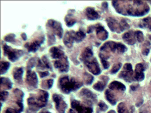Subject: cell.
<instances>
[{
	"label": "cell",
	"mask_w": 151,
	"mask_h": 113,
	"mask_svg": "<svg viewBox=\"0 0 151 113\" xmlns=\"http://www.w3.org/2000/svg\"></svg>",
	"instance_id": "52"
},
{
	"label": "cell",
	"mask_w": 151,
	"mask_h": 113,
	"mask_svg": "<svg viewBox=\"0 0 151 113\" xmlns=\"http://www.w3.org/2000/svg\"><path fill=\"white\" fill-rule=\"evenodd\" d=\"M139 26L140 28H147L151 31V17H147L141 20Z\"/></svg>",
	"instance_id": "24"
},
{
	"label": "cell",
	"mask_w": 151,
	"mask_h": 113,
	"mask_svg": "<svg viewBox=\"0 0 151 113\" xmlns=\"http://www.w3.org/2000/svg\"><path fill=\"white\" fill-rule=\"evenodd\" d=\"M65 21L66 23L67 26L68 27H71L73 26L76 23V19L71 18L70 16L68 15L65 18Z\"/></svg>",
	"instance_id": "33"
},
{
	"label": "cell",
	"mask_w": 151,
	"mask_h": 113,
	"mask_svg": "<svg viewBox=\"0 0 151 113\" xmlns=\"http://www.w3.org/2000/svg\"><path fill=\"white\" fill-rule=\"evenodd\" d=\"M151 49V44L148 41H146L143 45V49H142V53L145 55L147 56L150 52V50Z\"/></svg>",
	"instance_id": "32"
},
{
	"label": "cell",
	"mask_w": 151,
	"mask_h": 113,
	"mask_svg": "<svg viewBox=\"0 0 151 113\" xmlns=\"http://www.w3.org/2000/svg\"><path fill=\"white\" fill-rule=\"evenodd\" d=\"M15 35L13 34H9L7 36H6L4 38L5 40L7 42H13L15 40Z\"/></svg>",
	"instance_id": "39"
},
{
	"label": "cell",
	"mask_w": 151,
	"mask_h": 113,
	"mask_svg": "<svg viewBox=\"0 0 151 113\" xmlns=\"http://www.w3.org/2000/svg\"><path fill=\"white\" fill-rule=\"evenodd\" d=\"M83 79H84L85 83L87 85L91 84L93 80V76H92L91 74H89L87 72L84 73Z\"/></svg>",
	"instance_id": "31"
},
{
	"label": "cell",
	"mask_w": 151,
	"mask_h": 113,
	"mask_svg": "<svg viewBox=\"0 0 151 113\" xmlns=\"http://www.w3.org/2000/svg\"><path fill=\"white\" fill-rule=\"evenodd\" d=\"M49 52L50 53L51 56L54 59H58L59 60L67 57L65 56L63 51L58 47L52 48L49 50Z\"/></svg>",
	"instance_id": "18"
},
{
	"label": "cell",
	"mask_w": 151,
	"mask_h": 113,
	"mask_svg": "<svg viewBox=\"0 0 151 113\" xmlns=\"http://www.w3.org/2000/svg\"><path fill=\"white\" fill-rule=\"evenodd\" d=\"M108 113H116V112L114 110H110L108 112Z\"/></svg>",
	"instance_id": "48"
},
{
	"label": "cell",
	"mask_w": 151,
	"mask_h": 113,
	"mask_svg": "<svg viewBox=\"0 0 151 113\" xmlns=\"http://www.w3.org/2000/svg\"><path fill=\"white\" fill-rule=\"evenodd\" d=\"M106 21L110 30L117 33H121L130 27L129 24L124 19L117 20L114 18L109 17L107 18Z\"/></svg>",
	"instance_id": "4"
},
{
	"label": "cell",
	"mask_w": 151,
	"mask_h": 113,
	"mask_svg": "<svg viewBox=\"0 0 151 113\" xmlns=\"http://www.w3.org/2000/svg\"><path fill=\"white\" fill-rule=\"evenodd\" d=\"M119 78L123 79L127 82L133 81V70L130 64H126L124 65L123 70L119 75Z\"/></svg>",
	"instance_id": "8"
},
{
	"label": "cell",
	"mask_w": 151,
	"mask_h": 113,
	"mask_svg": "<svg viewBox=\"0 0 151 113\" xmlns=\"http://www.w3.org/2000/svg\"><path fill=\"white\" fill-rule=\"evenodd\" d=\"M101 63L103 65L104 68L105 69H107L109 68V63L106 61V60H105V59H101Z\"/></svg>",
	"instance_id": "42"
},
{
	"label": "cell",
	"mask_w": 151,
	"mask_h": 113,
	"mask_svg": "<svg viewBox=\"0 0 151 113\" xmlns=\"http://www.w3.org/2000/svg\"><path fill=\"white\" fill-rule=\"evenodd\" d=\"M54 66L60 72H65L69 70V61L68 58L66 57L61 59L57 60L54 62Z\"/></svg>",
	"instance_id": "11"
},
{
	"label": "cell",
	"mask_w": 151,
	"mask_h": 113,
	"mask_svg": "<svg viewBox=\"0 0 151 113\" xmlns=\"http://www.w3.org/2000/svg\"><path fill=\"white\" fill-rule=\"evenodd\" d=\"M44 41V37H41L39 39L36 40L32 42L26 43L24 46L27 49L28 52H35Z\"/></svg>",
	"instance_id": "13"
},
{
	"label": "cell",
	"mask_w": 151,
	"mask_h": 113,
	"mask_svg": "<svg viewBox=\"0 0 151 113\" xmlns=\"http://www.w3.org/2000/svg\"><path fill=\"white\" fill-rule=\"evenodd\" d=\"M121 66H122V64H121V63L116 64L113 67V68L111 69V70L110 71L111 74H115V73H116L117 72H118V71L121 69Z\"/></svg>",
	"instance_id": "38"
},
{
	"label": "cell",
	"mask_w": 151,
	"mask_h": 113,
	"mask_svg": "<svg viewBox=\"0 0 151 113\" xmlns=\"http://www.w3.org/2000/svg\"><path fill=\"white\" fill-rule=\"evenodd\" d=\"M49 94L47 92L40 90L36 94H34L27 99L28 105L31 110L34 112L47 105Z\"/></svg>",
	"instance_id": "2"
},
{
	"label": "cell",
	"mask_w": 151,
	"mask_h": 113,
	"mask_svg": "<svg viewBox=\"0 0 151 113\" xmlns=\"http://www.w3.org/2000/svg\"><path fill=\"white\" fill-rule=\"evenodd\" d=\"M21 36H22V37L23 39L24 40H26V39H27V36H26V35L24 33L22 34Z\"/></svg>",
	"instance_id": "46"
},
{
	"label": "cell",
	"mask_w": 151,
	"mask_h": 113,
	"mask_svg": "<svg viewBox=\"0 0 151 113\" xmlns=\"http://www.w3.org/2000/svg\"><path fill=\"white\" fill-rule=\"evenodd\" d=\"M47 28H49L50 30L55 34L56 35L58 36L60 39L62 38L63 35V29H62L61 24L53 19L49 20L47 23Z\"/></svg>",
	"instance_id": "9"
},
{
	"label": "cell",
	"mask_w": 151,
	"mask_h": 113,
	"mask_svg": "<svg viewBox=\"0 0 151 113\" xmlns=\"http://www.w3.org/2000/svg\"><path fill=\"white\" fill-rule=\"evenodd\" d=\"M4 55L7 56L8 59L12 62H15L21 56L23 55V51L22 50L14 49L11 47L4 45L3 46Z\"/></svg>",
	"instance_id": "6"
},
{
	"label": "cell",
	"mask_w": 151,
	"mask_h": 113,
	"mask_svg": "<svg viewBox=\"0 0 151 113\" xmlns=\"http://www.w3.org/2000/svg\"><path fill=\"white\" fill-rule=\"evenodd\" d=\"M69 113H76L74 112V110H71V109H70V110H69Z\"/></svg>",
	"instance_id": "47"
},
{
	"label": "cell",
	"mask_w": 151,
	"mask_h": 113,
	"mask_svg": "<svg viewBox=\"0 0 151 113\" xmlns=\"http://www.w3.org/2000/svg\"><path fill=\"white\" fill-rule=\"evenodd\" d=\"M149 37H150V39L151 40V35L150 36H149Z\"/></svg>",
	"instance_id": "50"
},
{
	"label": "cell",
	"mask_w": 151,
	"mask_h": 113,
	"mask_svg": "<svg viewBox=\"0 0 151 113\" xmlns=\"http://www.w3.org/2000/svg\"><path fill=\"white\" fill-rule=\"evenodd\" d=\"M26 83L34 88H36L38 84V79L34 71L28 69L26 75Z\"/></svg>",
	"instance_id": "14"
},
{
	"label": "cell",
	"mask_w": 151,
	"mask_h": 113,
	"mask_svg": "<svg viewBox=\"0 0 151 113\" xmlns=\"http://www.w3.org/2000/svg\"><path fill=\"white\" fill-rule=\"evenodd\" d=\"M42 62L44 64V66H45L46 69H50L51 70H52V66H51L50 64H49V62L48 61V58L46 57V56H44L42 58Z\"/></svg>",
	"instance_id": "37"
},
{
	"label": "cell",
	"mask_w": 151,
	"mask_h": 113,
	"mask_svg": "<svg viewBox=\"0 0 151 113\" xmlns=\"http://www.w3.org/2000/svg\"><path fill=\"white\" fill-rule=\"evenodd\" d=\"M105 97L106 99L110 102L112 105H115L117 103V99L114 95L110 92L109 89L106 90L105 91Z\"/></svg>",
	"instance_id": "25"
},
{
	"label": "cell",
	"mask_w": 151,
	"mask_h": 113,
	"mask_svg": "<svg viewBox=\"0 0 151 113\" xmlns=\"http://www.w3.org/2000/svg\"><path fill=\"white\" fill-rule=\"evenodd\" d=\"M109 88L111 90H116L120 91H124L126 90V87L124 86V85L117 81L111 82L109 85Z\"/></svg>",
	"instance_id": "23"
},
{
	"label": "cell",
	"mask_w": 151,
	"mask_h": 113,
	"mask_svg": "<svg viewBox=\"0 0 151 113\" xmlns=\"http://www.w3.org/2000/svg\"><path fill=\"white\" fill-rule=\"evenodd\" d=\"M40 113H50V112H49L48 111H43V112H42Z\"/></svg>",
	"instance_id": "49"
},
{
	"label": "cell",
	"mask_w": 151,
	"mask_h": 113,
	"mask_svg": "<svg viewBox=\"0 0 151 113\" xmlns=\"http://www.w3.org/2000/svg\"><path fill=\"white\" fill-rule=\"evenodd\" d=\"M10 67V64L7 62H1V74H4L6 72L7 70Z\"/></svg>",
	"instance_id": "34"
},
{
	"label": "cell",
	"mask_w": 151,
	"mask_h": 113,
	"mask_svg": "<svg viewBox=\"0 0 151 113\" xmlns=\"http://www.w3.org/2000/svg\"><path fill=\"white\" fill-rule=\"evenodd\" d=\"M53 99L55 104V108L60 113H64L67 108V104L63 101L62 97L58 94H55L53 95Z\"/></svg>",
	"instance_id": "10"
},
{
	"label": "cell",
	"mask_w": 151,
	"mask_h": 113,
	"mask_svg": "<svg viewBox=\"0 0 151 113\" xmlns=\"http://www.w3.org/2000/svg\"><path fill=\"white\" fill-rule=\"evenodd\" d=\"M9 95L8 92H5V91H2L1 93V101H5L7 99V96Z\"/></svg>",
	"instance_id": "41"
},
{
	"label": "cell",
	"mask_w": 151,
	"mask_h": 113,
	"mask_svg": "<svg viewBox=\"0 0 151 113\" xmlns=\"http://www.w3.org/2000/svg\"><path fill=\"white\" fill-rule=\"evenodd\" d=\"M86 15L88 19L93 21L100 18V15L96 10L92 7H87L85 11Z\"/></svg>",
	"instance_id": "21"
},
{
	"label": "cell",
	"mask_w": 151,
	"mask_h": 113,
	"mask_svg": "<svg viewBox=\"0 0 151 113\" xmlns=\"http://www.w3.org/2000/svg\"><path fill=\"white\" fill-rule=\"evenodd\" d=\"M136 33H137V41L140 42H142L144 40V36L143 33L140 31H136Z\"/></svg>",
	"instance_id": "40"
},
{
	"label": "cell",
	"mask_w": 151,
	"mask_h": 113,
	"mask_svg": "<svg viewBox=\"0 0 151 113\" xmlns=\"http://www.w3.org/2000/svg\"></svg>",
	"instance_id": "51"
},
{
	"label": "cell",
	"mask_w": 151,
	"mask_h": 113,
	"mask_svg": "<svg viewBox=\"0 0 151 113\" xmlns=\"http://www.w3.org/2000/svg\"><path fill=\"white\" fill-rule=\"evenodd\" d=\"M23 109L20 108H12L9 107L5 110V113H20Z\"/></svg>",
	"instance_id": "36"
},
{
	"label": "cell",
	"mask_w": 151,
	"mask_h": 113,
	"mask_svg": "<svg viewBox=\"0 0 151 113\" xmlns=\"http://www.w3.org/2000/svg\"><path fill=\"white\" fill-rule=\"evenodd\" d=\"M71 106L76 109L78 113H92L93 112L92 108L83 105L79 101L76 100H73L71 102Z\"/></svg>",
	"instance_id": "12"
},
{
	"label": "cell",
	"mask_w": 151,
	"mask_h": 113,
	"mask_svg": "<svg viewBox=\"0 0 151 113\" xmlns=\"http://www.w3.org/2000/svg\"><path fill=\"white\" fill-rule=\"evenodd\" d=\"M117 12L125 15L139 16L147 14L150 7L143 1H113Z\"/></svg>",
	"instance_id": "1"
},
{
	"label": "cell",
	"mask_w": 151,
	"mask_h": 113,
	"mask_svg": "<svg viewBox=\"0 0 151 113\" xmlns=\"http://www.w3.org/2000/svg\"><path fill=\"white\" fill-rule=\"evenodd\" d=\"M108 106L103 102V101H101L99 102V105H98V109L97 111H99V112H105L108 109Z\"/></svg>",
	"instance_id": "35"
},
{
	"label": "cell",
	"mask_w": 151,
	"mask_h": 113,
	"mask_svg": "<svg viewBox=\"0 0 151 113\" xmlns=\"http://www.w3.org/2000/svg\"><path fill=\"white\" fill-rule=\"evenodd\" d=\"M127 50V48L124 44L120 42L108 41L105 43L100 48V51H111L113 52H117L118 53H123Z\"/></svg>",
	"instance_id": "5"
},
{
	"label": "cell",
	"mask_w": 151,
	"mask_h": 113,
	"mask_svg": "<svg viewBox=\"0 0 151 113\" xmlns=\"http://www.w3.org/2000/svg\"><path fill=\"white\" fill-rule=\"evenodd\" d=\"M46 83L47 85L48 89H50L53 84V79H49L46 81Z\"/></svg>",
	"instance_id": "43"
},
{
	"label": "cell",
	"mask_w": 151,
	"mask_h": 113,
	"mask_svg": "<svg viewBox=\"0 0 151 113\" xmlns=\"http://www.w3.org/2000/svg\"><path fill=\"white\" fill-rule=\"evenodd\" d=\"M95 29H96V35L100 40L103 41L106 40L108 37V32L100 24H98L96 26Z\"/></svg>",
	"instance_id": "19"
},
{
	"label": "cell",
	"mask_w": 151,
	"mask_h": 113,
	"mask_svg": "<svg viewBox=\"0 0 151 113\" xmlns=\"http://www.w3.org/2000/svg\"><path fill=\"white\" fill-rule=\"evenodd\" d=\"M83 85L82 82L77 80L75 78L69 79L68 77L60 78L58 81V86L62 92L69 94L81 88Z\"/></svg>",
	"instance_id": "3"
},
{
	"label": "cell",
	"mask_w": 151,
	"mask_h": 113,
	"mask_svg": "<svg viewBox=\"0 0 151 113\" xmlns=\"http://www.w3.org/2000/svg\"><path fill=\"white\" fill-rule=\"evenodd\" d=\"M87 67L89 71L95 75H98L101 73V69L97 59L93 56L88 58L83 61Z\"/></svg>",
	"instance_id": "7"
},
{
	"label": "cell",
	"mask_w": 151,
	"mask_h": 113,
	"mask_svg": "<svg viewBox=\"0 0 151 113\" xmlns=\"http://www.w3.org/2000/svg\"><path fill=\"white\" fill-rule=\"evenodd\" d=\"M1 86L6 89H10L12 87V83L8 79L6 78H1Z\"/></svg>",
	"instance_id": "29"
},
{
	"label": "cell",
	"mask_w": 151,
	"mask_h": 113,
	"mask_svg": "<svg viewBox=\"0 0 151 113\" xmlns=\"http://www.w3.org/2000/svg\"><path fill=\"white\" fill-rule=\"evenodd\" d=\"M76 33V32L73 31H68L66 32L65 35L63 37V41L65 45L67 47L71 48L73 46L74 41H75Z\"/></svg>",
	"instance_id": "16"
},
{
	"label": "cell",
	"mask_w": 151,
	"mask_h": 113,
	"mask_svg": "<svg viewBox=\"0 0 151 113\" xmlns=\"http://www.w3.org/2000/svg\"><path fill=\"white\" fill-rule=\"evenodd\" d=\"M140 113H151V110L150 107H144L142 110L140 112Z\"/></svg>",
	"instance_id": "44"
},
{
	"label": "cell",
	"mask_w": 151,
	"mask_h": 113,
	"mask_svg": "<svg viewBox=\"0 0 151 113\" xmlns=\"http://www.w3.org/2000/svg\"><path fill=\"white\" fill-rule=\"evenodd\" d=\"M23 74V69L22 67H19L16 69L14 71L13 77L16 80L21 81Z\"/></svg>",
	"instance_id": "28"
},
{
	"label": "cell",
	"mask_w": 151,
	"mask_h": 113,
	"mask_svg": "<svg viewBox=\"0 0 151 113\" xmlns=\"http://www.w3.org/2000/svg\"><path fill=\"white\" fill-rule=\"evenodd\" d=\"M93 56V52L91 49H90L89 48H86L83 51V52L81 55V59L83 61L84 60L90 58L91 56Z\"/></svg>",
	"instance_id": "27"
},
{
	"label": "cell",
	"mask_w": 151,
	"mask_h": 113,
	"mask_svg": "<svg viewBox=\"0 0 151 113\" xmlns=\"http://www.w3.org/2000/svg\"><path fill=\"white\" fill-rule=\"evenodd\" d=\"M80 93L82 97L86 99V100L88 101L89 102H92V101L96 100V95L88 89H83L81 91Z\"/></svg>",
	"instance_id": "20"
},
{
	"label": "cell",
	"mask_w": 151,
	"mask_h": 113,
	"mask_svg": "<svg viewBox=\"0 0 151 113\" xmlns=\"http://www.w3.org/2000/svg\"><path fill=\"white\" fill-rule=\"evenodd\" d=\"M145 67L143 64H137L135 67V73L134 79L137 81H142L144 79V71Z\"/></svg>",
	"instance_id": "17"
},
{
	"label": "cell",
	"mask_w": 151,
	"mask_h": 113,
	"mask_svg": "<svg viewBox=\"0 0 151 113\" xmlns=\"http://www.w3.org/2000/svg\"><path fill=\"white\" fill-rule=\"evenodd\" d=\"M122 38L124 41L129 45H134L137 41L136 31H129L124 34Z\"/></svg>",
	"instance_id": "15"
},
{
	"label": "cell",
	"mask_w": 151,
	"mask_h": 113,
	"mask_svg": "<svg viewBox=\"0 0 151 113\" xmlns=\"http://www.w3.org/2000/svg\"><path fill=\"white\" fill-rule=\"evenodd\" d=\"M118 113H134V107L132 106H128L124 103H120L117 107Z\"/></svg>",
	"instance_id": "22"
},
{
	"label": "cell",
	"mask_w": 151,
	"mask_h": 113,
	"mask_svg": "<svg viewBox=\"0 0 151 113\" xmlns=\"http://www.w3.org/2000/svg\"><path fill=\"white\" fill-rule=\"evenodd\" d=\"M86 36V35L85 34V33L83 31L81 30H79V31H78L76 33L75 41L77 42H81L85 38Z\"/></svg>",
	"instance_id": "30"
},
{
	"label": "cell",
	"mask_w": 151,
	"mask_h": 113,
	"mask_svg": "<svg viewBox=\"0 0 151 113\" xmlns=\"http://www.w3.org/2000/svg\"><path fill=\"white\" fill-rule=\"evenodd\" d=\"M39 74H40V78H41L45 77H47L48 75L49 74V73L48 71H43V72H39Z\"/></svg>",
	"instance_id": "45"
},
{
	"label": "cell",
	"mask_w": 151,
	"mask_h": 113,
	"mask_svg": "<svg viewBox=\"0 0 151 113\" xmlns=\"http://www.w3.org/2000/svg\"><path fill=\"white\" fill-rule=\"evenodd\" d=\"M109 79H104V81H99L93 85V88L97 91H103L106 86V83Z\"/></svg>",
	"instance_id": "26"
}]
</instances>
